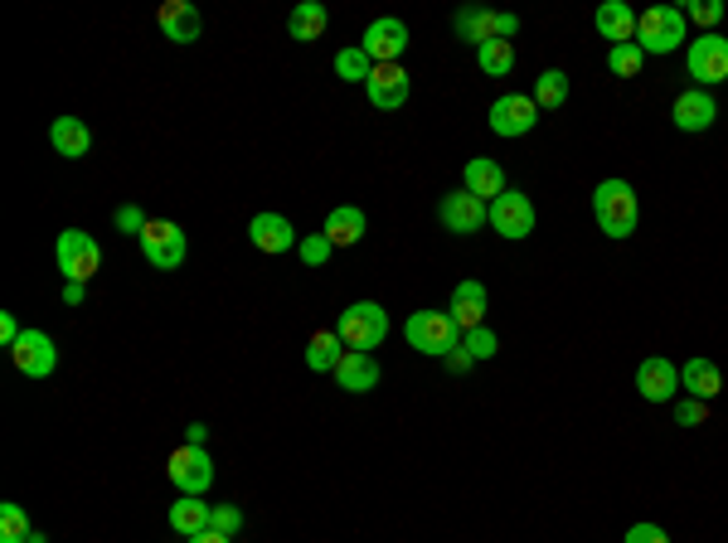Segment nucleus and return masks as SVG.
Segmentation results:
<instances>
[{
	"label": "nucleus",
	"mask_w": 728,
	"mask_h": 543,
	"mask_svg": "<svg viewBox=\"0 0 728 543\" xmlns=\"http://www.w3.org/2000/svg\"><path fill=\"white\" fill-rule=\"evenodd\" d=\"M592 219H598V228L607 233L612 243H622L636 233V190H631L627 180H602L598 190H592Z\"/></svg>",
	"instance_id": "1"
},
{
	"label": "nucleus",
	"mask_w": 728,
	"mask_h": 543,
	"mask_svg": "<svg viewBox=\"0 0 728 543\" xmlns=\"http://www.w3.org/2000/svg\"><path fill=\"white\" fill-rule=\"evenodd\" d=\"M404 340L418 354H432V360H447V354L461 344V326L452 320V311H413L404 326Z\"/></svg>",
	"instance_id": "2"
},
{
	"label": "nucleus",
	"mask_w": 728,
	"mask_h": 543,
	"mask_svg": "<svg viewBox=\"0 0 728 543\" xmlns=\"http://www.w3.org/2000/svg\"><path fill=\"white\" fill-rule=\"evenodd\" d=\"M685 10L679 6H651L636 20V49L641 54H675L685 44Z\"/></svg>",
	"instance_id": "3"
},
{
	"label": "nucleus",
	"mask_w": 728,
	"mask_h": 543,
	"mask_svg": "<svg viewBox=\"0 0 728 543\" xmlns=\"http://www.w3.org/2000/svg\"><path fill=\"white\" fill-rule=\"evenodd\" d=\"M335 336L345 340V350H379L384 336H388V311L379 301H355V306H345L340 311V326H335Z\"/></svg>",
	"instance_id": "4"
},
{
	"label": "nucleus",
	"mask_w": 728,
	"mask_h": 543,
	"mask_svg": "<svg viewBox=\"0 0 728 543\" xmlns=\"http://www.w3.org/2000/svg\"><path fill=\"white\" fill-rule=\"evenodd\" d=\"M141 253H146V263H151L156 272H175V267H185V253H190V238H185V228L180 224H170V219H151L141 233Z\"/></svg>",
	"instance_id": "5"
},
{
	"label": "nucleus",
	"mask_w": 728,
	"mask_h": 543,
	"mask_svg": "<svg viewBox=\"0 0 728 543\" xmlns=\"http://www.w3.org/2000/svg\"><path fill=\"white\" fill-rule=\"evenodd\" d=\"M54 257H58V272H64V281H88L97 263H103V248H97L93 233L83 228H64L54 243Z\"/></svg>",
	"instance_id": "6"
},
{
	"label": "nucleus",
	"mask_w": 728,
	"mask_h": 543,
	"mask_svg": "<svg viewBox=\"0 0 728 543\" xmlns=\"http://www.w3.org/2000/svg\"><path fill=\"white\" fill-rule=\"evenodd\" d=\"M685 73L699 83L704 93H709L714 83H728V40H724L719 30H714V34H699V40L689 44Z\"/></svg>",
	"instance_id": "7"
},
{
	"label": "nucleus",
	"mask_w": 728,
	"mask_h": 543,
	"mask_svg": "<svg viewBox=\"0 0 728 543\" xmlns=\"http://www.w3.org/2000/svg\"><path fill=\"white\" fill-rule=\"evenodd\" d=\"M437 219H442L447 233L467 238V233H481L491 224V204L477 200L471 190H452V194H442V204H437Z\"/></svg>",
	"instance_id": "8"
},
{
	"label": "nucleus",
	"mask_w": 728,
	"mask_h": 543,
	"mask_svg": "<svg viewBox=\"0 0 728 543\" xmlns=\"http://www.w3.org/2000/svg\"><path fill=\"white\" fill-rule=\"evenodd\" d=\"M165 476H170V486H175L180 496H204V490L214 486V461H210V451L204 447H180L175 456H170Z\"/></svg>",
	"instance_id": "9"
},
{
	"label": "nucleus",
	"mask_w": 728,
	"mask_h": 543,
	"mask_svg": "<svg viewBox=\"0 0 728 543\" xmlns=\"http://www.w3.org/2000/svg\"><path fill=\"white\" fill-rule=\"evenodd\" d=\"M534 121H539V107H534V97H525V93H501L491 103V131L505 136V141L529 136Z\"/></svg>",
	"instance_id": "10"
},
{
	"label": "nucleus",
	"mask_w": 728,
	"mask_h": 543,
	"mask_svg": "<svg viewBox=\"0 0 728 543\" xmlns=\"http://www.w3.org/2000/svg\"><path fill=\"white\" fill-rule=\"evenodd\" d=\"M491 228L510 243L529 238L534 233V200L529 194H520V190H505L501 200H491Z\"/></svg>",
	"instance_id": "11"
},
{
	"label": "nucleus",
	"mask_w": 728,
	"mask_h": 543,
	"mask_svg": "<svg viewBox=\"0 0 728 543\" xmlns=\"http://www.w3.org/2000/svg\"><path fill=\"white\" fill-rule=\"evenodd\" d=\"M360 49L374 58V64H398V58H404V49H408V24L398 20V15H379L370 30H364Z\"/></svg>",
	"instance_id": "12"
},
{
	"label": "nucleus",
	"mask_w": 728,
	"mask_h": 543,
	"mask_svg": "<svg viewBox=\"0 0 728 543\" xmlns=\"http://www.w3.org/2000/svg\"><path fill=\"white\" fill-rule=\"evenodd\" d=\"M10 360H15L20 374H30V379H49L58 369V350H54V340L44 336V330H24L20 344L10 350Z\"/></svg>",
	"instance_id": "13"
},
{
	"label": "nucleus",
	"mask_w": 728,
	"mask_h": 543,
	"mask_svg": "<svg viewBox=\"0 0 728 543\" xmlns=\"http://www.w3.org/2000/svg\"><path fill=\"white\" fill-rule=\"evenodd\" d=\"M364 93H370V103L379 107V113H398V107L408 103V68L404 64H374Z\"/></svg>",
	"instance_id": "14"
},
{
	"label": "nucleus",
	"mask_w": 728,
	"mask_h": 543,
	"mask_svg": "<svg viewBox=\"0 0 728 543\" xmlns=\"http://www.w3.org/2000/svg\"><path fill=\"white\" fill-rule=\"evenodd\" d=\"M636 393L646 403H675V393H679V369L671 364V360H641V369H636Z\"/></svg>",
	"instance_id": "15"
},
{
	"label": "nucleus",
	"mask_w": 728,
	"mask_h": 543,
	"mask_svg": "<svg viewBox=\"0 0 728 543\" xmlns=\"http://www.w3.org/2000/svg\"><path fill=\"white\" fill-rule=\"evenodd\" d=\"M714 117H719V103H714V93H704V88H685L671 107V121L679 131H709Z\"/></svg>",
	"instance_id": "16"
},
{
	"label": "nucleus",
	"mask_w": 728,
	"mask_h": 543,
	"mask_svg": "<svg viewBox=\"0 0 728 543\" xmlns=\"http://www.w3.org/2000/svg\"><path fill=\"white\" fill-rule=\"evenodd\" d=\"M156 20H161V34L170 44H194L200 40V30H204L200 10H194L190 0H165V6L156 10Z\"/></svg>",
	"instance_id": "17"
},
{
	"label": "nucleus",
	"mask_w": 728,
	"mask_h": 543,
	"mask_svg": "<svg viewBox=\"0 0 728 543\" xmlns=\"http://www.w3.org/2000/svg\"><path fill=\"white\" fill-rule=\"evenodd\" d=\"M248 238L258 253H291L297 248V228H291L287 214H258L248 224Z\"/></svg>",
	"instance_id": "18"
},
{
	"label": "nucleus",
	"mask_w": 728,
	"mask_h": 543,
	"mask_svg": "<svg viewBox=\"0 0 728 543\" xmlns=\"http://www.w3.org/2000/svg\"><path fill=\"white\" fill-rule=\"evenodd\" d=\"M636 10H631L627 6V0H607V6H598V15H592V24H598V34H602V40L607 44H631V40H636Z\"/></svg>",
	"instance_id": "19"
},
{
	"label": "nucleus",
	"mask_w": 728,
	"mask_h": 543,
	"mask_svg": "<svg viewBox=\"0 0 728 543\" xmlns=\"http://www.w3.org/2000/svg\"><path fill=\"white\" fill-rule=\"evenodd\" d=\"M461 190H471L477 200H501V194L510 190L505 184V170L495 166V160H485V156H477V160H467V170H461Z\"/></svg>",
	"instance_id": "20"
},
{
	"label": "nucleus",
	"mask_w": 728,
	"mask_h": 543,
	"mask_svg": "<svg viewBox=\"0 0 728 543\" xmlns=\"http://www.w3.org/2000/svg\"><path fill=\"white\" fill-rule=\"evenodd\" d=\"M335 379L345 393H370V388H379V360L364 350H345V360L335 364Z\"/></svg>",
	"instance_id": "21"
},
{
	"label": "nucleus",
	"mask_w": 728,
	"mask_h": 543,
	"mask_svg": "<svg viewBox=\"0 0 728 543\" xmlns=\"http://www.w3.org/2000/svg\"><path fill=\"white\" fill-rule=\"evenodd\" d=\"M679 388H685L689 398H699V403L719 398V393H724L719 364H714V360H685V364H679Z\"/></svg>",
	"instance_id": "22"
},
{
	"label": "nucleus",
	"mask_w": 728,
	"mask_h": 543,
	"mask_svg": "<svg viewBox=\"0 0 728 543\" xmlns=\"http://www.w3.org/2000/svg\"><path fill=\"white\" fill-rule=\"evenodd\" d=\"M49 146H54L64 160H83L93 146V131L83 117H54V127H49Z\"/></svg>",
	"instance_id": "23"
},
{
	"label": "nucleus",
	"mask_w": 728,
	"mask_h": 543,
	"mask_svg": "<svg viewBox=\"0 0 728 543\" xmlns=\"http://www.w3.org/2000/svg\"><path fill=\"white\" fill-rule=\"evenodd\" d=\"M170 529H175L180 539L204 534V529H214V504H204V496H180L170 504Z\"/></svg>",
	"instance_id": "24"
},
{
	"label": "nucleus",
	"mask_w": 728,
	"mask_h": 543,
	"mask_svg": "<svg viewBox=\"0 0 728 543\" xmlns=\"http://www.w3.org/2000/svg\"><path fill=\"white\" fill-rule=\"evenodd\" d=\"M452 320L461 326V336H467V330H477V326H485V287H481V281H457V291H452Z\"/></svg>",
	"instance_id": "25"
},
{
	"label": "nucleus",
	"mask_w": 728,
	"mask_h": 543,
	"mask_svg": "<svg viewBox=\"0 0 728 543\" xmlns=\"http://www.w3.org/2000/svg\"><path fill=\"white\" fill-rule=\"evenodd\" d=\"M325 24H331V10H325L321 0H301V6L291 10V20H287V34L297 44H315L325 34Z\"/></svg>",
	"instance_id": "26"
},
{
	"label": "nucleus",
	"mask_w": 728,
	"mask_h": 543,
	"mask_svg": "<svg viewBox=\"0 0 728 543\" xmlns=\"http://www.w3.org/2000/svg\"><path fill=\"white\" fill-rule=\"evenodd\" d=\"M495 10H481V6H467V10H457V20H452V30H457V40H467V44H485V40H501L495 34Z\"/></svg>",
	"instance_id": "27"
},
{
	"label": "nucleus",
	"mask_w": 728,
	"mask_h": 543,
	"mask_svg": "<svg viewBox=\"0 0 728 543\" xmlns=\"http://www.w3.org/2000/svg\"><path fill=\"white\" fill-rule=\"evenodd\" d=\"M325 238L335 243V248H350V243H360L364 238V209H355V204H340V209H331L325 214Z\"/></svg>",
	"instance_id": "28"
},
{
	"label": "nucleus",
	"mask_w": 728,
	"mask_h": 543,
	"mask_svg": "<svg viewBox=\"0 0 728 543\" xmlns=\"http://www.w3.org/2000/svg\"><path fill=\"white\" fill-rule=\"evenodd\" d=\"M340 344H345V340H340L335 330H315V336L307 340V369H311V374H335V364L345 360Z\"/></svg>",
	"instance_id": "29"
},
{
	"label": "nucleus",
	"mask_w": 728,
	"mask_h": 543,
	"mask_svg": "<svg viewBox=\"0 0 728 543\" xmlns=\"http://www.w3.org/2000/svg\"><path fill=\"white\" fill-rule=\"evenodd\" d=\"M568 103V73L564 68H544L539 83H534V107L539 113H558Z\"/></svg>",
	"instance_id": "30"
},
{
	"label": "nucleus",
	"mask_w": 728,
	"mask_h": 543,
	"mask_svg": "<svg viewBox=\"0 0 728 543\" xmlns=\"http://www.w3.org/2000/svg\"><path fill=\"white\" fill-rule=\"evenodd\" d=\"M477 68L485 78H510V68H515V44L510 40H485L477 49Z\"/></svg>",
	"instance_id": "31"
},
{
	"label": "nucleus",
	"mask_w": 728,
	"mask_h": 543,
	"mask_svg": "<svg viewBox=\"0 0 728 543\" xmlns=\"http://www.w3.org/2000/svg\"><path fill=\"white\" fill-rule=\"evenodd\" d=\"M370 73H374V58L364 54L360 44H350V49H340L335 54V78L340 83H370Z\"/></svg>",
	"instance_id": "32"
},
{
	"label": "nucleus",
	"mask_w": 728,
	"mask_h": 543,
	"mask_svg": "<svg viewBox=\"0 0 728 543\" xmlns=\"http://www.w3.org/2000/svg\"><path fill=\"white\" fill-rule=\"evenodd\" d=\"M641 64H646V54L636 49V40L631 44H617V49H607V68H612V78H636Z\"/></svg>",
	"instance_id": "33"
},
{
	"label": "nucleus",
	"mask_w": 728,
	"mask_h": 543,
	"mask_svg": "<svg viewBox=\"0 0 728 543\" xmlns=\"http://www.w3.org/2000/svg\"><path fill=\"white\" fill-rule=\"evenodd\" d=\"M34 529H30V514L20 510V504H0V543H24Z\"/></svg>",
	"instance_id": "34"
},
{
	"label": "nucleus",
	"mask_w": 728,
	"mask_h": 543,
	"mask_svg": "<svg viewBox=\"0 0 728 543\" xmlns=\"http://www.w3.org/2000/svg\"><path fill=\"white\" fill-rule=\"evenodd\" d=\"M461 350H467L471 360H495L501 340H495V330H491V326H477V330H467V336H461Z\"/></svg>",
	"instance_id": "35"
},
{
	"label": "nucleus",
	"mask_w": 728,
	"mask_h": 543,
	"mask_svg": "<svg viewBox=\"0 0 728 543\" xmlns=\"http://www.w3.org/2000/svg\"><path fill=\"white\" fill-rule=\"evenodd\" d=\"M297 248H301V263H307V267H325V263H331V253H335V243L325 238V233H307Z\"/></svg>",
	"instance_id": "36"
},
{
	"label": "nucleus",
	"mask_w": 728,
	"mask_h": 543,
	"mask_svg": "<svg viewBox=\"0 0 728 543\" xmlns=\"http://www.w3.org/2000/svg\"><path fill=\"white\" fill-rule=\"evenodd\" d=\"M685 20H695V24H704V34H714V24L724 20V0H689Z\"/></svg>",
	"instance_id": "37"
},
{
	"label": "nucleus",
	"mask_w": 728,
	"mask_h": 543,
	"mask_svg": "<svg viewBox=\"0 0 728 543\" xmlns=\"http://www.w3.org/2000/svg\"><path fill=\"white\" fill-rule=\"evenodd\" d=\"M113 224H117V233H131V238H141V233H146V224H151V219H146L141 209H137V204H121L117 214H113Z\"/></svg>",
	"instance_id": "38"
},
{
	"label": "nucleus",
	"mask_w": 728,
	"mask_h": 543,
	"mask_svg": "<svg viewBox=\"0 0 728 543\" xmlns=\"http://www.w3.org/2000/svg\"><path fill=\"white\" fill-rule=\"evenodd\" d=\"M704 417H709V403H699V398H679L675 403V423L679 427H699Z\"/></svg>",
	"instance_id": "39"
},
{
	"label": "nucleus",
	"mask_w": 728,
	"mask_h": 543,
	"mask_svg": "<svg viewBox=\"0 0 728 543\" xmlns=\"http://www.w3.org/2000/svg\"><path fill=\"white\" fill-rule=\"evenodd\" d=\"M214 529L234 539L238 529H243V510H238V504H214Z\"/></svg>",
	"instance_id": "40"
},
{
	"label": "nucleus",
	"mask_w": 728,
	"mask_h": 543,
	"mask_svg": "<svg viewBox=\"0 0 728 543\" xmlns=\"http://www.w3.org/2000/svg\"><path fill=\"white\" fill-rule=\"evenodd\" d=\"M622 543H671V534L661 524H631Z\"/></svg>",
	"instance_id": "41"
},
{
	"label": "nucleus",
	"mask_w": 728,
	"mask_h": 543,
	"mask_svg": "<svg viewBox=\"0 0 728 543\" xmlns=\"http://www.w3.org/2000/svg\"><path fill=\"white\" fill-rule=\"evenodd\" d=\"M447 369H452V374H471V364H477V360H471V354L467 350H461V344H457V350L452 354H447V360H442Z\"/></svg>",
	"instance_id": "42"
},
{
	"label": "nucleus",
	"mask_w": 728,
	"mask_h": 543,
	"mask_svg": "<svg viewBox=\"0 0 728 543\" xmlns=\"http://www.w3.org/2000/svg\"><path fill=\"white\" fill-rule=\"evenodd\" d=\"M88 296V281H64V306H83Z\"/></svg>",
	"instance_id": "43"
},
{
	"label": "nucleus",
	"mask_w": 728,
	"mask_h": 543,
	"mask_svg": "<svg viewBox=\"0 0 728 543\" xmlns=\"http://www.w3.org/2000/svg\"><path fill=\"white\" fill-rule=\"evenodd\" d=\"M204 437H210V427H204V423H190L185 427V447H204Z\"/></svg>",
	"instance_id": "44"
},
{
	"label": "nucleus",
	"mask_w": 728,
	"mask_h": 543,
	"mask_svg": "<svg viewBox=\"0 0 728 543\" xmlns=\"http://www.w3.org/2000/svg\"><path fill=\"white\" fill-rule=\"evenodd\" d=\"M515 30H520V15H501V20H495V34H501V40H510Z\"/></svg>",
	"instance_id": "45"
},
{
	"label": "nucleus",
	"mask_w": 728,
	"mask_h": 543,
	"mask_svg": "<svg viewBox=\"0 0 728 543\" xmlns=\"http://www.w3.org/2000/svg\"><path fill=\"white\" fill-rule=\"evenodd\" d=\"M185 543H234V539L218 534V529H204V534H194V539H185Z\"/></svg>",
	"instance_id": "46"
},
{
	"label": "nucleus",
	"mask_w": 728,
	"mask_h": 543,
	"mask_svg": "<svg viewBox=\"0 0 728 543\" xmlns=\"http://www.w3.org/2000/svg\"><path fill=\"white\" fill-rule=\"evenodd\" d=\"M24 543H44V534H30V539H24Z\"/></svg>",
	"instance_id": "47"
}]
</instances>
